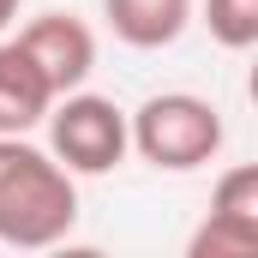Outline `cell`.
<instances>
[{
    "label": "cell",
    "instance_id": "1",
    "mask_svg": "<svg viewBox=\"0 0 258 258\" xmlns=\"http://www.w3.org/2000/svg\"><path fill=\"white\" fill-rule=\"evenodd\" d=\"M78 222V174H66L24 132H0V246L42 252Z\"/></svg>",
    "mask_w": 258,
    "mask_h": 258
},
{
    "label": "cell",
    "instance_id": "2",
    "mask_svg": "<svg viewBox=\"0 0 258 258\" xmlns=\"http://www.w3.org/2000/svg\"><path fill=\"white\" fill-rule=\"evenodd\" d=\"M126 132H132V150L162 168V174H192L204 162L222 156V108L210 96H192V90H156L144 96L138 108L126 114Z\"/></svg>",
    "mask_w": 258,
    "mask_h": 258
},
{
    "label": "cell",
    "instance_id": "3",
    "mask_svg": "<svg viewBox=\"0 0 258 258\" xmlns=\"http://www.w3.org/2000/svg\"><path fill=\"white\" fill-rule=\"evenodd\" d=\"M42 120H48V156L60 162L66 174H114L126 162V150H132L126 108L114 96L84 90V84L54 96V108Z\"/></svg>",
    "mask_w": 258,
    "mask_h": 258
},
{
    "label": "cell",
    "instance_id": "4",
    "mask_svg": "<svg viewBox=\"0 0 258 258\" xmlns=\"http://www.w3.org/2000/svg\"><path fill=\"white\" fill-rule=\"evenodd\" d=\"M186 252L192 258H246V252H258V168L252 162H240V168H228L216 180L210 216L198 222Z\"/></svg>",
    "mask_w": 258,
    "mask_h": 258
},
{
    "label": "cell",
    "instance_id": "5",
    "mask_svg": "<svg viewBox=\"0 0 258 258\" xmlns=\"http://www.w3.org/2000/svg\"><path fill=\"white\" fill-rule=\"evenodd\" d=\"M12 42L36 60V72L48 78L54 96L90 84V72H96V30H90L84 18H72V12H42V18H30Z\"/></svg>",
    "mask_w": 258,
    "mask_h": 258
},
{
    "label": "cell",
    "instance_id": "6",
    "mask_svg": "<svg viewBox=\"0 0 258 258\" xmlns=\"http://www.w3.org/2000/svg\"><path fill=\"white\" fill-rule=\"evenodd\" d=\"M102 18L114 30V42L126 48H174L192 24V0H102Z\"/></svg>",
    "mask_w": 258,
    "mask_h": 258
},
{
    "label": "cell",
    "instance_id": "7",
    "mask_svg": "<svg viewBox=\"0 0 258 258\" xmlns=\"http://www.w3.org/2000/svg\"><path fill=\"white\" fill-rule=\"evenodd\" d=\"M48 108H54L48 78L36 72V60H30L12 36H0V132H30V126H42Z\"/></svg>",
    "mask_w": 258,
    "mask_h": 258
},
{
    "label": "cell",
    "instance_id": "8",
    "mask_svg": "<svg viewBox=\"0 0 258 258\" xmlns=\"http://www.w3.org/2000/svg\"><path fill=\"white\" fill-rule=\"evenodd\" d=\"M204 30L216 48L246 54L258 42V0H204Z\"/></svg>",
    "mask_w": 258,
    "mask_h": 258
},
{
    "label": "cell",
    "instance_id": "9",
    "mask_svg": "<svg viewBox=\"0 0 258 258\" xmlns=\"http://www.w3.org/2000/svg\"><path fill=\"white\" fill-rule=\"evenodd\" d=\"M12 18H18V0H0V36L12 30Z\"/></svg>",
    "mask_w": 258,
    "mask_h": 258
}]
</instances>
